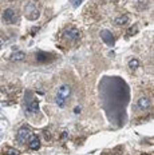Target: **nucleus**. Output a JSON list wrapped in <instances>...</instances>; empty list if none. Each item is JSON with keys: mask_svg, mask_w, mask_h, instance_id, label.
<instances>
[{"mask_svg": "<svg viewBox=\"0 0 154 155\" xmlns=\"http://www.w3.org/2000/svg\"><path fill=\"white\" fill-rule=\"evenodd\" d=\"M129 67H130L131 70H135V68L140 67V62H138L137 59H131V60L129 62Z\"/></svg>", "mask_w": 154, "mask_h": 155, "instance_id": "nucleus-15", "label": "nucleus"}, {"mask_svg": "<svg viewBox=\"0 0 154 155\" xmlns=\"http://www.w3.org/2000/svg\"><path fill=\"white\" fill-rule=\"evenodd\" d=\"M70 95H71V87H70V86L63 84V86H60L59 87V90H58V96H60L63 99H67Z\"/></svg>", "mask_w": 154, "mask_h": 155, "instance_id": "nucleus-9", "label": "nucleus"}, {"mask_svg": "<svg viewBox=\"0 0 154 155\" xmlns=\"http://www.w3.org/2000/svg\"><path fill=\"white\" fill-rule=\"evenodd\" d=\"M143 155H149V154H143ZM150 155H152V154H150Z\"/></svg>", "mask_w": 154, "mask_h": 155, "instance_id": "nucleus-20", "label": "nucleus"}, {"mask_svg": "<svg viewBox=\"0 0 154 155\" xmlns=\"http://www.w3.org/2000/svg\"><path fill=\"white\" fill-rule=\"evenodd\" d=\"M27 141H28V144H30L31 150H38V148L40 147V139H39L38 135L31 134Z\"/></svg>", "mask_w": 154, "mask_h": 155, "instance_id": "nucleus-7", "label": "nucleus"}, {"mask_svg": "<svg viewBox=\"0 0 154 155\" xmlns=\"http://www.w3.org/2000/svg\"><path fill=\"white\" fill-rule=\"evenodd\" d=\"M101 38H102V40L106 43V46H109V47H113V46L115 44L114 35L110 32L109 30H102V31H101Z\"/></svg>", "mask_w": 154, "mask_h": 155, "instance_id": "nucleus-4", "label": "nucleus"}, {"mask_svg": "<svg viewBox=\"0 0 154 155\" xmlns=\"http://www.w3.org/2000/svg\"><path fill=\"white\" fill-rule=\"evenodd\" d=\"M63 38L70 40V42H76L81 38V33L76 28H66L63 31Z\"/></svg>", "mask_w": 154, "mask_h": 155, "instance_id": "nucleus-3", "label": "nucleus"}, {"mask_svg": "<svg viewBox=\"0 0 154 155\" xmlns=\"http://www.w3.org/2000/svg\"><path fill=\"white\" fill-rule=\"evenodd\" d=\"M3 21L7 24H14L18 21V14L12 8H7L3 12Z\"/></svg>", "mask_w": 154, "mask_h": 155, "instance_id": "nucleus-2", "label": "nucleus"}, {"mask_svg": "<svg viewBox=\"0 0 154 155\" xmlns=\"http://www.w3.org/2000/svg\"><path fill=\"white\" fill-rule=\"evenodd\" d=\"M137 32H138V24H133V26L129 28L127 35H129V36H133V35H135Z\"/></svg>", "mask_w": 154, "mask_h": 155, "instance_id": "nucleus-14", "label": "nucleus"}, {"mask_svg": "<svg viewBox=\"0 0 154 155\" xmlns=\"http://www.w3.org/2000/svg\"><path fill=\"white\" fill-rule=\"evenodd\" d=\"M51 59H52V55L47 54V52H38V54H36V60L42 62V63H44V62H50Z\"/></svg>", "mask_w": 154, "mask_h": 155, "instance_id": "nucleus-10", "label": "nucleus"}, {"mask_svg": "<svg viewBox=\"0 0 154 155\" xmlns=\"http://www.w3.org/2000/svg\"><path fill=\"white\" fill-rule=\"evenodd\" d=\"M24 14H26V17L28 20H36V19H39V16H40L39 10L36 8V5L34 2H28V4H27L26 8H24Z\"/></svg>", "mask_w": 154, "mask_h": 155, "instance_id": "nucleus-1", "label": "nucleus"}, {"mask_svg": "<svg viewBox=\"0 0 154 155\" xmlns=\"http://www.w3.org/2000/svg\"><path fill=\"white\" fill-rule=\"evenodd\" d=\"M26 110H27V114H31V115H34V114H38L39 112V103L36 99H27V104H26Z\"/></svg>", "mask_w": 154, "mask_h": 155, "instance_id": "nucleus-5", "label": "nucleus"}, {"mask_svg": "<svg viewBox=\"0 0 154 155\" xmlns=\"http://www.w3.org/2000/svg\"><path fill=\"white\" fill-rule=\"evenodd\" d=\"M4 43H5V40L3 39V38H0V48L4 47Z\"/></svg>", "mask_w": 154, "mask_h": 155, "instance_id": "nucleus-18", "label": "nucleus"}, {"mask_svg": "<svg viewBox=\"0 0 154 155\" xmlns=\"http://www.w3.org/2000/svg\"><path fill=\"white\" fill-rule=\"evenodd\" d=\"M81 3H82V0H74V3H72V7H74V8L79 7V5H81Z\"/></svg>", "mask_w": 154, "mask_h": 155, "instance_id": "nucleus-17", "label": "nucleus"}, {"mask_svg": "<svg viewBox=\"0 0 154 155\" xmlns=\"http://www.w3.org/2000/svg\"><path fill=\"white\" fill-rule=\"evenodd\" d=\"M5 154L7 155H19L20 151L18 148H14V147H7L5 148Z\"/></svg>", "mask_w": 154, "mask_h": 155, "instance_id": "nucleus-13", "label": "nucleus"}, {"mask_svg": "<svg viewBox=\"0 0 154 155\" xmlns=\"http://www.w3.org/2000/svg\"><path fill=\"white\" fill-rule=\"evenodd\" d=\"M31 135V131L27 127H23V128H20L19 131H18V134H16V139H18V142L19 143H24V142L28 139V136Z\"/></svg>", "mask_w": 154, "mask_h": 155, "instance_id": "nucleus-6", "label": "nucleus"}, {"mask_svg": "<svg viewBox=\"0 0 154 155\" xmlns=\"http://www.w3.org/2000/svg\"><path fill=\"white\" fill-rule=\"evenodd\" d=\"M55 102H56V104H58V106H59L60 108H63L64 106H66V100H64L63 98L58 96V95H56V99H55Z\"/></svg>", "mask_w": 154, "mask_h": 155, "instance_id": "nucleus-16", "label": "nucleus"}, {"mask_svg": "<svg viewBox=\"0 0 154 155\" xmlns=\"http://www.w3.org/2000/svg\"><path fill=\"white\" fill-rule=\"evenodd\" d=\"M24 59H26V54L23 51H16L10 56L11 62H20V60H24Z\"/></svg>", "mask_w": 154, "mask_h": 155, "instance_id": "nucleus-11", "label": "nucleus"}, {"mask_svg": "<svg viewBox=\"0 0 154 155\" xmlns=\"http://www.w3.org/2000/svg\"><path fill=\"white\" fill-rule=\"evenodd\" d=\"M127 21H129V16H127V15H122V16L117 17V19L114 20V23L118 24V26H123V24H127Z\"/></svg>", "mask_w": 154, "mask_h": 155, "instance_id": "nucleus-12", "label": "nucleus"}, {"mask_svg": "<svg viewBox=\"0 0 154 155\" xmlns=\"http://www.w3.org/2000/svg\"><path fill=\"white\" fill-rule=\"evenodd\" d=\"M150 106H152V102H150V99L149 98H146V96H142V98H140L138 99V102H137V107L140 108V110H147Z\"/></svg>", "mask_w": 154, "mask_h": 155, "instance_id": "nucleus-8", "label": "nucleus"}, {"mask_svg": "<svg viewBox=\"0 0 154 155\" xmlns=\"http://www.w3.org/2000/svg\"><path fill=\"white\" fill-rule=\"evenodd\" d=\"M75 112H76V114H79V112H81V108L76 107V108H75Z\"/></svg>", "mask_w": 154, "mask_h": 155, "instance_id": "nucleus-19", "label": "nucleus"}]
</instances>
